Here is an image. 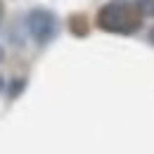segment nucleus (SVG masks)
<instances>
[{
	"instance_id": "f03ea898",
	"label": "nucleus",
	"mask_w": 154,
	"mask_h": 154,
	"mask_svg": "<svg viewBox=\"0 0 154 154\" xmlns=\"http://www.w3.org/2000/svg\"><path fill=\"white\" fill-rule=\"evenodd\" d=\"M26 29L31 33V38L36 43H48V40L55 38L57 33V19L50 10H43V7H36L26 14Z\"/></svg>"
},
{
	"instance_id": "f257e3e1",
	"label": "nucleus",
	"mask_w": 154,
	"mask_h": 154,
	"mask_svg": "<svg viewBox=\"0 0 154 154\" xmlns=\"http://www.w3.org/2000/svg\"><path fill=\"white\" fill-rule=\"evenodd\" d=\"M140 24H142V12L137 10V5L131 2H109L97 12V26L109 33L128 36L140 29Z\"/></svg>"
},
{
	"instance_id": "7ed1b4c3",
	"label": "nucleus",
	"mask_w": 154,
	"mask_h": 154,
	"mask_svg": "<svg viewBox=\"0 0 154 154\" xmlns=\"http://www.w3.org/2000/svg\"><path fill=\"white\" fill-rule=\"evenodd\" d=\"M69 29L74 36H85L88 33V19L83 14H74V17H69Z\"/></svg>"
},
{
	"instance_id": "20e7f679",
	"label": "nucleus",
	"mask_w": 154,
	"mask_h": 154,
	"mask_svg": "<svg viewBox=\"0 0 154 154\" xmlns=\"http://www.w3.org/2000/svg\"><path fill=\"white\" fill-rule=\"evenodd\" d=\"M137 10L142 17H154V0H137Z\"/></svg>"
},
{
	"instance_id": "39448f33",
	"label": "nucleus",
	"mask_w": 154,
	"mask_h": 154,
	"mask_svg": "<svg viewBox=\"0 0 154 154\" xmlns=\"http://www.w3.org/2000/svg\"><path fill=\"white\" fill-rule=\"evenodd\" d=\"M2 57H5V50H2V48H0V62H2Z\"/></svg>"
},
{
	"instance_id": "0eeeda50",
	"label": "nucleus",
	"mask_w": 154,
	"mask_h": 154,
	"mask_svg": "<svg viewBox=\"0 0 154 154\" xmlns=\"http://www.w3.org/2000/svg\"><path fill=\"white\" fill-rule=\"evenodd\" d=\"M0 88H2V78H0Z\"/></svg>"
},
{
	"instance_id": "423d86ee",
	"label": "nucleus",
	"mask_w": 154,
	"mask_h": 154,
	"mask_svg": "<svg viewBox=\"0 0 154 154\" xmlns=\"http://www.w3.org/2000/svg\"><path fill=\"white\" fill-rule=\"evenodd\" d=\"M0 21H2V2H0Z\"/></svg>"
}]
</instances>
